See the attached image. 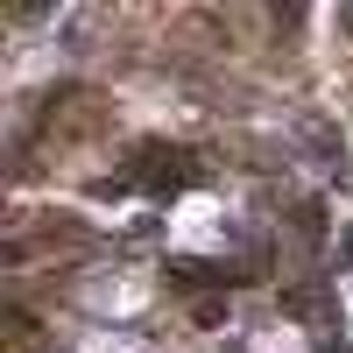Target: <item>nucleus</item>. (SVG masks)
Segmentation results:
<instances>
[]
</instances>
